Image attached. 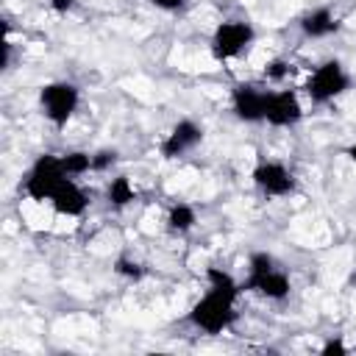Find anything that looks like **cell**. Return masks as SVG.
Returning <instances> with one entry per match:
<instances>
[{"instance_id":"obj_17","label":"cell","mask_w":356,"mask_h":356,"mask_svg":"<svg viewBox=\"0 0 356 356\" xmlns=\"http://www.w3.org/2000/svg\"><path fill=\"white\" fill-rule=\"evenodd\" d=\"M114 273H117V275H125V278H131V281H139V278L145 275V267H142L139 261H134V259L120 256V259L114 261Z\"/></svg>"},{"instance_id":"obj_7","label":"cell","mask_w":356,"mask_h":356,"mask_svg":"<svg viewBox=\"0 0 356 356\" xmlns=\"http://www.w3.org/2000/svg\"><path fill=\"white\" fill-rule=\"evenodd\" d=\"M234 111H236V117L239 120H245V122H259V120H264V111H267V95L261 92V89H256V86H250V83H239L236 89H234Z\"/></svg>"},{"instance_id":"obj_3","label":"cell","mask_w":356,"mask_h":356,"mask_svg":"<svg viewBox=\"0 0 356 356\" xmlns=\"http://www.w3.org/2000/svg\"><path fill=\"white\" fill-rule=\"evenodd\" d=\"M39 100H42L44 117H47L56 128H61V125H67V120H70L72 111L78 108V89H75L72 83L56 81V83H47V86L42 89Z\"/></svg>"},{"instance_id":"obj_16","label":"cell","mask_w":356,"mask_h":356,"mask_svg":"<svg viewBox=\"0 0 356 356\" xmlns=\"http://www.w3.org/2000/svg\"><path fill=\"white\" fill-rule=\"evenodd\" d=\"M61 161H64L67 175H81V172L92 170V156H89V153H83V150H72V153L61 156Z\"/></svg>"},{"instance_id":"obj_21","label":"cell","mask_w":356,"mask_h":356,"mask_svg":"<svg viewBox=\"0 0 356 356\" xmlns=\"http://www.w3.org/2000/svg\"><path fill=\"white\" fill-rule=\"evenodd\" d=\"M323 356H345L348 353V348H345V342L339 339V337H334V339H328L325 345H323V350H320Z\"/></svg>"},{"instance_id":"obj_11","label":"cell","mask_w":356,"mask_h":356,"mask_svg":"<svg viewBox=\"0 0 356 356\" xmlns=\"http://www.w3.org/2000/svg\"><path fill=\"white\" fill-rule=\"evenodd\" d=\"M53 209L58 211V214H67V217H78L83 209H86V195L67 178L56 192H53Z\"/></svg>"},{"instance_id":"obj_1","label":"cell","mask_w":356,"mask_h":356,"mask_svg":"<svg viewBox=\"0 0 356 356\" xmlns=\"http://www.w3.org/2000/svg\"><path fill=\"white\" fill-rule=\"evenodd\" d=\"M67 181V170H64V161L61 156H53V153H44L36 159L28 181H25V192L33 197V200H50L53 192Z\"/></svg>"},{"instance_id":"obj_8","label":"cell","mask_w":356,"mask_h":356,"mask_svg":"<svg viewBox=\"0 0 356 356\" xmlns=\"http://www.w3.org/2000/svg\"><path fill=\"white\" fill-rule=\"evenodd\" d=\"M300 117H303V111H300V103H298L295 92H275V95H267L264 120H267L270 125L286 128V125H295Z\"/></svg>"},{"instance_id":"obj_14","label":"cell","mask_w":356,"mask_h":356,"mask_svg":"<svg viewBox=\"0 0 356 356\" xmlns=\"http://www.w3.org/2000/svg\"><path fill=\"white\" fill-rule=\"evenodd\" d=\"M131 200H136V192H134L131 181H128L125 175H117V178L108 184V203L117 206V209H122V206H128Z\"/></svg>"},{"instance_id":"obj_23","label":"cell","mask_w":356,"mask_h":356,"mask_svg":"<svg viewBox=\"0 0 356 356\" xmlns=\"http://www.w3.org/2000/svg\"><path fill=\"white\" fill-rule=\"evenodd\" d=\"M159 8H164V11H175V8H181L184 6V0H153Z\"/></svg>"},{"instance_id":"obj_5","label":"cell","mask_w":356,"mask_h":356,"mask_svg":"<svg viewBox=\"0 0 356 356\" xmlns=\"http://www.w3.org/2000/svg\"><path fill=\"white\" fill-rule=\"evenodd\" d=\"M250 39H253V28L248 22H239V19L222 22V25H217V31L211 36V53L220 61L234 58L250 44Z\"/></svg>"},{"instance_id":"obj_15","label":"cell","mask_w":356,"mask_h":356,"mask_svg":"<svg viewBox=\"0 0 356 356\" xmlns=\"http://www.w3.org/2000/svg\"><path fill=\"white\" fill-rule=\"evenodd\" d=\"M167 222H170V228H172V231L184 234V231H189V228L195 225V209H192V206H186V203H178V206H172V209H170Z\"/></svg>"},{"instance_id":"obj_10","label":"cell","mask_w":356,"mask_h":356,"mask_svg":"<svg viewBox=\"0 0 356 356\" xmlns=\"http://www.w3.org/2000/svg\"><path fill=\"white\" fill-rule=\"evenodd\" d=\"M245 289H253V292H259V295H264L270 300H281V298L289 295V278L284 273H278V270H270L264 275H250Z\"/></svg>"},{"instance_id":"obj_20","label":"cell","mask_w":356,"mask_h":356,"mask_svg":"<svg viewBox=\"0 0 356 356\" xmlns=\"http://www.w3.org/2000/svg\"><path fill=\"white\" fill-rule=\"evenodd\" d=\"M114 161H117V153H114V150H100V153L92 156V170H106V167H111Z\"/></svg>"},{"instance_id":"obj_2","label":"cell","mask_w":356,"mask_h":356,"mask_svg":"<svg viewBox=\"0 0 356 356\" xmlns=\"http://www.w3.org/2000/svg\"><path fill=\"white\" fill-rule=\"evenodd\" d=\"M189 320H192L197 328L209 331V334H220V331H225V328L234 323V300H228V298H222V295H217V292L209 289V292L192 306Z\"/></svg>"},{"instance_id":"obj_22","label":"cell","mask_w":356,"mask_h":356,"mask_svg":"<svg viewBox=\"0 0 356 356\" xmlns=\"http://www.w3.org/2000/svg\"><path fill=\"white\" fill-rule=\"evenodd\" d=\"M72 6H75V0H50V8H53V11H61V14L70 11Z\"/></svg>"},{"instance_id":"obj_6","label":"cell","mask_w":356,"mask_h":356,"mask_svg":"<svg viewBox=\"0 0 356 356\" xmlns=\"http://www.w3.org/2000/svg\"><path fill=\"white\" fill-rule=\"evenodd\" d=\"M253 181H256V186H259L261 192H267V195H289V192L295 189L292 172H289L284 164H278V161H264V164H259V167L253 170Z\"/></svg>"},{"instance_id":"obj_13","label":"cell","mask_w":356,"mask_h":356,"mask_svg":"<svg viewBox=\"0 0 356 356\" xmlns=\"http://www.w3.org/2000/svg\"><path fill=\"white\" fill-rule=\"evenodd\" d=\"M206 278H209V289H211V292H217V295H222V298H228V300H236L239 284H236L225 270L209 267V270H206Z\"/></svg>"},{"instance_id":"obj_9","label":"cell","mask_w":356,"mask_h":356,"mask_svg":"<svg viewBox=\"0 0 356 356\" xmlns=\"http://www.w3.org/2000/svg\"><path fill=\"white\" fill-rule=\"evenodd\" d=\"M200 139H203V128L195 125L192 120H181V122L167 134V139H164V145H161V153H164V159H175V156H181V153H186L189 147H195Z\"/></svg>"},{"instance_id":"obj_19","label":"cell","mask_w":356,"mask_h":356,"mask_svg":"<svg viewBox=\"0 0 356 356\" xmlns=\"http://www.w3.org/2000/svg\"><path fill=\"white\" fill-rule=\"evenodd\" d=\"M286 72H289V64L281 61V58H275V61H270V64L264 67V75H267L270 81H281Z\"/></svg>"},{"instance_id":"obj_24","label":"cell","mask_w":356,"mask_h":356,"mask_svg":"<svg viewBox=\"0 0 356 356\" xmlns=\"http://www.w3.org/2000/svg\"><path fill=\"white\" fill-rule=\"evenodd\" d=\"M345 153H348V156H350V161H356V145H350V147H348V150H345Z\"/></svg>"},{"instance_id":"obj_18","label":"cell","mask_w":356,"mask_h":356,"mask_svg":"<svg viewBox=\"0 0 356 356\" xmlns=\"http://www.w3.org/2000/svg\"><path fill=\"white\" fill-rule=\"evenodd\" d=\"M248 264H250V275H264V273L275 270V261L270 253H253Z\"/></svg>"},{"instance_id":"obj_4","label":"cell","mask_w":356,"mask_h":356,"mask_svg":"<svg viewBox=\"0 0 356 356\" xmlns=\"http://www.w3.org/2000/svg\"><path fill=\"white\" fill-rule=\"evenodd\" d=\"M345 89H348V75H345V70H342L339 61H325V64H320V67L312 72L309 83H306V92H309V97H312L314 103H325V100L342 95Z\"/></svg>"},{"instance_id":"obj_12","label":"cell","mask_w":356,"mask_h":356,"mask_svg":"<svg viewBox=\"0 0 356 356\" xmlns=\"http://www.w3.org/2000/svg\"><path fill=\"white\" fill-rule=\"evenodd\" d=\"M300 31L312 39H320V36H328L337 31V19L328 8H314L300 19Z\"/></svg>"}]
</instances>
